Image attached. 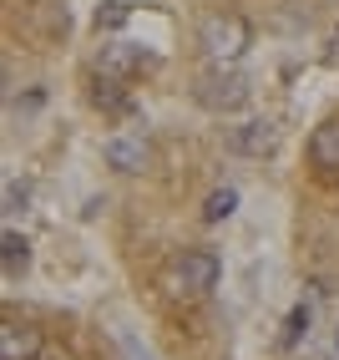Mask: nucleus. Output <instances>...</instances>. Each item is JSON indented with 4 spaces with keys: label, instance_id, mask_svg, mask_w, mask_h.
Instances as JSON below:
<instances>
[{
    "label": "nucleus",
    "instance_id": "nucleus-13",
    "mask_svg": "<svg viewBox=\"0 0 339 360\" xmlns=\"http://www.w3.org/2000/svg\"><path fill=\"white\" fill-rule=\"evenodd\" d=\"M26 203H31V193H26V188H20V183H6V213H20Z\"/></svg>",
    "mask_w": 339,
    "mask_h": 360
},
{
    "label": "nucleus",
    "instance_id": "nucleus-4",
    "mask_svg": "<svg viewBox=\"0 0 339 360\" xmlns=\"http://www.w3.org/2000/svg\"><path fill=\"white\" fill-rule=\"evenodd\" d=\"M107 167H117V173H147L152 167V142L142 132H117L107 142Z\"/></svg>",
    "mask_w": 339,
    "mask_h": 360
},
{
    "label": "nucleus",
    "instance_id": "nucleus-12",
    "mask_svg": "<svg viewBox=\"0 0 339 360\" xmlns=\"http://www.w3.org/2000/svg\"><path fill=\"white\" fill-rule=\"evenodd\" d=\"M304 330H309V309L299 304L294 315H288V330H284V345H299V335H304Z\"/></svg>",
    "mask_w": 339,
    "mask_h": 360
},
{
    "label": "nucleus",
    "instance_id": "nucleus-14",
    "mask_svg": "<svg viewBox=\"0 0 339 360\" xmlns=\"http://www.w3.org/2000/svg\"><path fill=\"white\" fill-rule=\"evenodd\" d=\"M122 350H127V360H152V355H147V350H142L137 340H122Z\"/></svg>",
    "mask_w": 339,
    "mask_h": 360
},
{
    "label": "nucleus",
    "instance_id": "nucleus-7",
    "mask_svg": "<svg viewBox=\"0 0 339 360\" xmlns=\"http://www.w3.org/2000/svg\"><path fill=\"white\" fill-rule=\"evenodd\" d=\"M233 148H238V153H248V158H263V153H274V148H279V127H274V122H248V127H238Z\"/></svg>",
    "mask_w": 339,
    "mask_h": 360
},
{
    "label": "nucleus",
    "instance_id": "nucleus-1",
    "mask_svg": "<svg viewBox=\"0 0 339 360\" xmlns=\"http://www.w3.org/2000/svg\"><path fill=\"white\" fill-rule=\"evenodd\" d=\"M198 41H203V51H208V61L213 66H233L238 56L248 51V20L244 15H208L203 20V31H198Z\"/></svg>",
    "mask_w": 339,
    "mask_h": 360
},
{
    "label": "nucleus",
    "instance_id": "nucleus-2",
    "mask_svg": "<svg viewBox=\"0 0 339 360\" xmlns=\"http://www.w3.org/2000/svg\"><path fill=\"white\" fill-rule=\"evenodd\" d=\"M213 284H218V254H208V249H187L167 269V295L173 300H203Z\"/></svg>",
    "mask_w": 339,
    "mask_h": 360
},
{
    "label": "nucleus",
    "instance_id": "nucleus-5",
    "mask_svg": "<svg viewBox=\"0 0 339 360\" xmlns=\"http://www.w3.org/2000/svg\"><path fill=\"white\" fill-rule=\"evenodd\" d=\"M41 355V330L36 325H0V360H36Z\"/></svg>",
    "mask_w": 339,
    "mask_h": 360
},
{
    "label": "nucleus",
    "instance_id": "nucleus-9",
    "mask_svg": "<svg viewBox=\"0 0 339 360\" xmlns=\"http://www.w3.org/2000/svg\"><path fill=\"white\" fill-rule=\"evenodd\" d=\"M137 61H142V51H132V46H107L102 51V77H122Z\"/></svg>",
    "mask_w": 339,
    "mask_h": 360
},
{
    "label": "nucleus",
    "instance_id": "nucleus-11",
    "mask_svg": "<svg viewBox=\"0 0 339 360\" xmlns=\"http://www.w3.org/2000/svg\"><path fill=\"white\" fill-rule=\"evenodd\" d=\"M127 15H132L127 0H107V6L96 11V31H122V26H127Z\"/></svg>",
    "mask_w": 339,
    "mask_h": 360
},
{
    "label": "nucleus",
    "instance_id": "nucleus-8",
    "mask_svg": "<svg viewBox=\"0 0 339 360\" xmlns=\"http://www.w3.org/2000/svg\"><path fill=\"white\" fill-rule=\"evenodd\" d=\"M0 259H6V274H26V264H31V244L20 238L15 229H6V238H0Z\"/></svg>",
    "mask_w": 339,
    "mask_h": 360
},
{
    "label": "nucleus",
    "instance_id": "nucleus-16",
    "mask_svg": "<svg viewBox=\"0 0 339 360\" xmlns=\"http://www.w3.org/2000/svg\"><path fill=\"white\" fill-rule=\"evenodd\" d=\"M334 350H339V335H334Z\"/></svg>",
    "mask_w": 339,
    "mask_h": 360
},
{
    "label": "nucleus",
    "instance_id": "nucleus-15",
    "mask_svg": "<svg viewBox=\"0 0 339 360\" xmlns=\"http://www.w3.org/2000/svg\"><path fill=\"white\" fill-rule=\"evenodd\" d=\"M36 360H71V355H46V350H41V355H36Z\"/></svg>",
    "mask_w": 339,
    "mask_h": 360
},
{
    "label": "nucleus",
    "instance_id": "nucleus-3",
    "mask_svg": "<svg viewBox=\"0 0 339 360\" xmlns=\"http://www.w3.org/2000/svg\"><path fill=\"white\" fill-rule=\"evenodd\" d=\"M192 97H198L208 112H238L248 102V77L233 66H213L198 77V86H192Z\"/></svg>",
    "mask_w": 339,
    "mask_h": 360
},
{
    "label": "nucleus",
    "instance_id": "nucleus-6",
    "mask_svg": "<svg viewBox=\"0 0 339 360\" xmlns=\"http://www.w3.org/2000/svg\"><path fill=\"white\" fill-rule=\"evenodd\" d=\"M309 158H314V167H324V173H339V117L324 122V127H314Z\"/></svg>",
    "mask_w": 339,
    "mask_h": 360
},
{
    "label": "nucleus",
    "instance_id": "nucleus-10",
    "mask_svg": "<svg viewBox=\"0 0 339 360\" xmlns=\"http://www.w3.org/2000/svg\"><path fill=\"white\" fill-rule=\"evenodd\" d=\"M233 208H238V193L233 188H218V193H208V203H203V219L223 224V219H233Z\"/></svg>",
    "mask_w": 339,
    "mask_h": 360
}]
</instances>
